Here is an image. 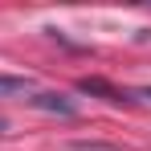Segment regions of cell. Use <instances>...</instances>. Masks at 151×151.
Segmentation results:
<instances>
[{
  "label": "cell",
  "instance_id": "cell-1",
  "mask_svg": "<svg viewBox=\"0 0 151 151\" xmlns=\"http://www.w3.org/2000/svg\"><path fill=\"white\" fill-rule=\"evenodd\" d=\"M29 106L33 110H45V114H61V119H74L78 114V102L65 98V94H57V90H33Z\"/></svg>",
  "mask_w": 151,
  "mask_h": 151
},
{
  "label": "cell",
  "instance_id": "cell-2",
  "mask_svg": "<svg viewBox=\"0 0 151 151\" xmlns=\"http://www.w3.org/2000/svg\"><path fill=\"white\" fill-rule=\"evenodd\" d=\"M78 90H82V94H94V98H102V102H114V106L131 102V94L119 90V86H110L106 78H82V82H78Z\"/></svg>",
  "mask_w": 151,
  "mask_h": 151
},
{
  "label": "cell",
  "instance_id": "cell-3",
  "mask_svg": "<svg viewBox=\"0 0 151 151\" xmlns=\"http://www.w3.org/2000/svg\"><path fill=\"white\" fill-rule=\"evenodd\" d=\"M33 94V78L29 74H0V98H21Z\"/></svg>",
  "mask_w": 151,
  "mask_h": 151
},
{
  "label": "cell",
  "instance_id": "cell-4",
  "mask_svg": "<svg viewBox=\"0 0 151 151\" xmlns=\"http://www.w3.org/2000/svg\"><path fill=\"white\" fill-rule=\"evenodd\" d=\"M135 98H151V86H143V90H135Z\"/></svg>",
  "mask_w": 151,
  "mask_h": 151
}]
</instances>
